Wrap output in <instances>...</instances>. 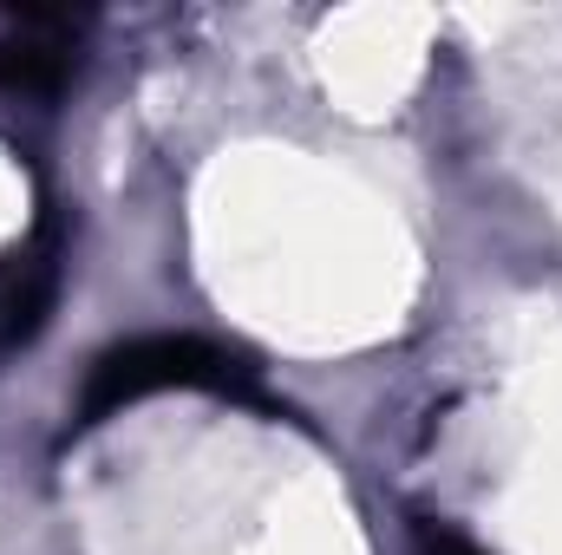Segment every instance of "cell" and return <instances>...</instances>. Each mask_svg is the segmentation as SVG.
Here are the masks:
<instances>
[{
	"mask_svg": "<svg viewBox=\"0 0 562 555\" xmlns=\"http://www.w3.org/2000/svg\"><path fill=\"white\" fill-rule=\"evenodd\" d=\"M150 393H243V366L190 333H144L125 347H105L79 386V424H99Z\"/></svg>",
	"mask_w": 562,
	"mask_h": 555,
	"instance_id": "6da1fadb",
	"label": "cell"
},
{
	"mask_svg": "<svg viewBox=\"0 0 562 555\" xmlns=\"http://www.w3.org/2000/svg\"><path fill=\"white\" fill-rule=\"evenodd\" d=\"M72 59H79V20L72 13L20 7L0 20V92L46 99L72 79Z\"/></svg>",
	"mask_w": 562,
	"mask_h": 555,
	"instance_id": "7a4b0ae2",
	"label": "cell"
},
{
	"mask_svg": "<svg viewBox=\"0 0 562 555\" xmlns=\"http://www.w3.org/2000/svg\"><path fill=\"white\" fill-rule=\"evenodd\" d=\"M425 555H484V550H471V543L451 536V530H425Z\"/></svg>",
	"mask_w": 562,
	"mask_h": 555,
	"instance_id": "3957f363",
	"label": "cell"
}]
</instances>
